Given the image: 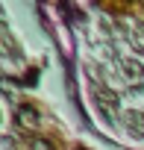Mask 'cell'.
Returning <instances> with one entry per match:
<instances>
[{
    "instance_id": "cell-1",
    "label": "cell",
    "mask_w": 144,
    "mask_h": 150,
    "mask_svg": "<svg viewBox=\"0 0 144 150\" xmlns=\"http://www.w3.org/2000/svg\"><path fill=\"white\" fill-rule=\"evenodd\" d=\"M94 103H97V109H100L103 115L115 118V112H118V94H115V91H109L106 86H97V88H94Z\"/></svg>"
},
{
    "instance_id": "cell-2",
    "label": "cell",
    "mask_w": 144,
    "mask_h": 150,
    "mask_svg": "<svg viewBox=\"0 0 144 150\" xmlns=\"http://www.w3.org/2000/svg\"><path fill=\"white\" fill-rule=\"evenodd\" d=\"M15 121H18V127H24V129L35 132V129L41 127V112H38L35 106L24 103V106H18V112H15Z\"/></svg>"
},
{
    "instance_id": "cell-3",
    "label": "cell",
    "mask_w": 144,
    "mask_h": 150,
    "mask_svg": "<svg viewBox=\"0 0 144 150\" xmlns=\"http://www.w3.org/2000/svg\"><path fill=\"white\" fill-rule=\"evenodd\" d=\"M121 124L126 127L129 135L144 138V112H138V109H126V112L121 115Z\"/></svg>"
},
{
    "instance_id": "cell-4",
    "label": "cell",
    "mask_w": 144,
    "mask_h": 150,
    "mask_svg": "<svg viewBox=\"0 0 144 150\" xmlns=\"http://www.w3.org/2000/svg\"><path fill=\"white\" fill-rule=\"evenodd\" d=\"M0 33H3V56H6V59H18V56H21V47L15 44V35H12L9 24L0 27Z\"/></svg>"
},
{
    "instance_id": "cell-5",
    "label": "cell",
    "mask_w": 144,
    "mask_h": 150,
    "mask_svg": "<svg viewBox=\"0 0 144 150\" xmlns=\"http://www.w3.org/2000/svg\"><path fill=\"white\" fill-rule=\"evenodd\" d=\"M121 68H124V77L126 80H144V65L135 62V59H121Z\"/></svg>"
},
{
    "instance_id": "cell-6",
    "label": "cell",
    "mask_w": 144,
    "mask_h": 150,
    "mask_svg": "<svg viewBox=\"0 0 144 150\" xmlns=\"http://www.w3.org/2000/svg\"><path fill=\"white\" fill-rule=\"evenodd\" d=\"M18 150H50V144L44 138H24L18 144Z\"/></svg>"
},
{
    "instance_id": "cell-7",
    "label": "cell",
    "mask_w": 144,
    "mask_h": 150,
    "mask_svg": "<svg viewBox=\"0 0 144 150\" xmlns=\"http://www.w3.org/2000/svg\"><path fill=\"white\" fill-rule=\"evenodd\" d=\"M132 35H135V41H144V24H135Z\"/></svg>"
}]
</instances>
